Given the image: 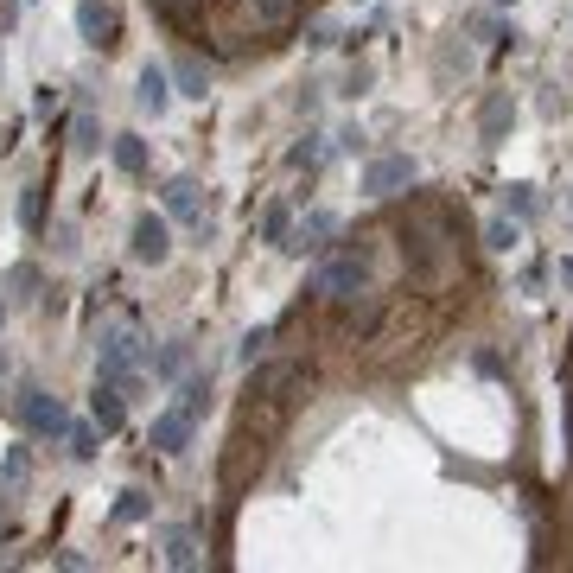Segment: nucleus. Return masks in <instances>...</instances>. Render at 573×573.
<instances>
[{
  "instance_id": "412c9836",
  "label": "nucleus",
  "mask_w": 573,
  "mask_h": 573,
  "mask_svg": "<svg viewBox=\"0 0 573 573\" xmlns=\"http://www.w3.org/2000/svg\"><path fill=\"white\" fill-rule=\"evenodd\" d=\"M71 153H102V128H96V115H77V128H71Z\"/></svg>"
},
{
  "instance_id": "6ab92c4d",
  "label": "nucleus",
  "mask_w": 573,
  "mask_h": 573,
  "mask_svg": "<svg viewBox=\"0 0 573 573\" xmlns=\"http://www.w3.org/2000/svg\"><path fill=\"white\" fill-rule=\"evenodd\" d=\"M344 306V325H351V332H370L376 325V300H363V293H351V300H338Z\"/></svg>"
},
{
  "instance_id": "393cba45",
  "label": "nucleus",
  "mask_w": 573,
  "mask_h": 573,
  "mask_svg": "<svg viewBox=\"0 0 573 573\" xmlns=\"http://www.w3.org/2000/svg\"><path fill=\"white\" fill-rule=\"evenodd\" d=\"M172 77H179V90H185V96H198V102H204V64H198V58H179V71H172Z\"/></svg>"
},
{
  "instance_id": "a211bd4d",
  "label": "nucleus",
  "mask_w": 573,
  "mask_h": 573,
  "mask_svg": "<svg viewBox=\"0 0 573 573\" xmlns=\"http://www.w3.org/2000/svg\"><path fill=\"white\" fill-rule=\"evenodd\" d=\"M510 121H516V109H510V96H491V102H484V115H478V128H484V141H497V134H503V128H510Z\"/></svg>"
},
{
  "instance_id": "f704fd0d",
  "label": "nucleus",
  "mask_w": 573,
  "mask_h": 573,
  "mask_svg": "<svg viewBox=\"0 0 573 573\" xmlns=\"http://www.w3.org/2000/svg\"><path fill=\"white\" fill-rule=\"evenodd\" d=\"M503 7H516V0H503Z\"/></svg>"
},
{
  "instance_id": "4468645a",
  "label": "nucleus",
  "mask_w": 573,
  "mask_h": 573,
  "mask_svg": "<svg viewBox=\"0 0 573 573\" xmlns=\"http://www.w3.org/2000/svg\"><path fill=\"white\" fill-rule=\"evenodd\" d=\"M134 102H141L147 115H166V102H172V83H166V71H160V64H147V71H141V90H134Z\"/></svg>"
},
{
  "instance_id": "bb28decb",
  "label": "nucleus",
  "mask_w": 573,
  "mask_h": 573,
  "mask_svg": "<svg viewBox=\"0 0 573 573\" xmlns=\"http://www.w3.org/2000/svg\"><path fill=\"white\" fill-rule=\"evenodd\" d=\"M64 440H71L77 459H96V427H64Z\"/></svg>"
},
{
  "instance_id": "c85d7f7f",
  "label": "nucleus",
  "mask_w": 573,
  "mask_h": 573,
  "mask_svg": "<svg viewBox=\"0 0 573 573\" xmlns=\"http://www.w3.org/2000/svg\"><path fill=\"white\" fill-rule=\"evenodd\" d=\"M26 472H32L26 446H13V453H7V484H13V491H20V484H26Z\"/></svg>"
},
{
  "instance_id": "9d476101",
  "label": "nucleus",
  "mask_w": 573,
  "mask_h": 573,
  "mask_svg": "<svg viewBox=\"0 0 573 573\" xmlns=\"http://www.w3.org/2000/svg\"><path fill=\"white\" fill-rule=\"evenodd\" d=\"M191 427H198V421H191L185 408H166L160 421H153V433H147V446H153V453H166V459H179L185 446H191Z\"/></svg>"
},
{
  "instance_id": "72a5a7b5",
  "label": "nucleus",
  "mask_w": 573,
  "mask_h": 573,
  "mask_svg": "<svg viewBox=\"0 0 573 573\" xmlns=\"http://www.w3.org/2000/svg\"><path fill=\"white\" fill-rule=\"evenodd\" d=\"M567 453H573V389H567Z\"/></svg>"
},
{
  "instance_id": "1a4fd4ad",
  "label": "nucleus",
  "mask_w": 573,
  "mask_h": 573,
  "mask_svg": "<svg viewBox=\"0 0 573 573\" xmlns=\"http://www.w3.org/2000/svg\"><path fill=\"white\" fill-rule=\"evenodd\" d=\"M172 255V230H166V217H134V262H147V268H160Z\"/></svg>"
},
{
  "instance_id": "9b49d317",
  "label": "nucleus",
  "mask_w": 573,
  "mask_h": 573,
  "mask_svg": "<svg viewBox=\"0 0 573 573\" xmlns=\"http://www.w3.org/2000/svg\"><path fill=\"white\" fill-rule=\"evenodd\" d=\"M90 414H96V427H102V433H121V421H128V408H121V382H109V376H96V395H90Z\"/></svg>"
},
{
  "instance_id": "20e7f679",
  "label": "nucleus",
  "mask_w": 573,
  "mask_h": 573,
  "mask_svg": "<svg viewBox=\"0 0 573 573\" xmlns=\"http://www.w3.org/2000/svg\"><path fill=\"white\" fill-rule=\"evenodd\" d=\"M414 179H421V166H414L408 153H382V160L363 166V191H370V198H395V191H408Z\"/></svg>"
},
{
  "instance_id": "c9c22d12",
  "label": "nucleus",
  "mask_w": 573,
  "mask_h": 573,
  "mask_svg": "<svg viewBox=\"0 0 573 573\" xmlns=\"http://www.w3.org/2000/svg\"><path fill=\"white\" fill-rule=\"evenodd\" d=\"M0 319H7V306H0Z\"/></svg>"
},
{
  "instance_id": "f257e3e1",
  "label": "nucleus",
  "mask_w": 573,
  "mask_h": 573,
  "mask_svg": "<svg viewBox=\"0 0 573 573\" xmlns=\"http://www.w3.org/2000/svg\"><path fill=\"white\" fill-rule=\"evenodd\" d=\"M370 287V255L363 249H344V255H325L319 274H312V293L319 300H351V293Z\"/></svg>"
},
{
  "instance_id": "423d86ee",
  "label": "nucleus",
  "mask_w": 573,
  "mask_h": 573,
  "mask_svg": "<svg viewBox=\"0 0 573 573\" xmlns=\"http://www.w3.org/2000/svg\"><path fill=\"white\" fill-rule=\"evenodd\" d=\"M77 32H83V45L115 51L121 45V13L109 7V0H83V7H77Z\"/></svg>"
},
{
  "instance_id": "f3484780",
  "label": "nucleus",
  "mask_w": 573,
  "mask_h": 573,
  "mask_svg": "<svg viewBox=\"0 0 573 573\" xmlns=\"http://www.w3.org/2000/svg\"><path fill=\"white\" fill-rule=\"evenodd\" d=\"M179 408L198 421V414L211 408V376H185V382H179Z\"/></svg>"
},
{
  "instance_id": "4be33fe9",
  "label": "nucleus",
  "mask_w": 573,
  "mask_h": 573,
  "mask_svg": "<svg viewBox=\"0 0 573 573\" xmlns=\"http://www.w3.org/2000/svg\"><path fill=\"white\" fill-rule=\"evenodd\" d=\"M147 510H153V497H147V491H121V503H115V523H141Z\"/></svg>"
},
{
  "instance_id": "aec40b11",
  "label": "nucleus",
  "mask_w": 573,
  "mask_h": 573,
  "mask_svg": "<svg viewBox=\"0 0 573 573\" xmlns=\"http://www.w3.org/2000/svg\"><path fill=\"white\" fill-rule=\"evenodd\" d=\"M20 223H26L32 236L45 230V185H26V198H20Z\"/></svg>"
},
{
  "instance_id": "f03ea898",
  "label": "nucleus",
  "mask_w": 573,
  "mask_h": 573,
  "mask_svg": "<svg viewBox=\"0 0 573 573\" xmlns=\"http://www.w3.org/2000/svg\"><path fill=\"white\" fill-rule=\"evenodd\" d=\"M13 421H20L26 433H45V440H58L64 427H71V414H64V402L51 389H20L13 395Z\"/></svg>"
},
{
  "instance_id": "2f4dec72",
  "label": "nucleus",
  "mask_w": 573,
  "mask_h": 573,
  "mask_svg": "<svg viewBox=\"0 0 573 573\" xmlns=\"http://www.w3.org/2000/svg\"><path fill=\"white\" fill-rule=\"evenodd\" d=\"M510 211L516 217H535V191L529 185H510Z\"/></svg>"
},
{
  "instance_id": "cd10ccee",
  "label": "nucleus",
  "mask_w": 573,
  "mask_h": 573,
  "mask_svg": "<svg viewBox=\"0 0 573 573\" xmlns=\"http://www.w3.org/2000/svg\"><path fill=\"white\" fill-rule=\"evenodd\" d=\"M185 357H191L185 344H166V351L153 357V370H160V376H179V370H185Z\"/></svg>"
},
{
  "instance_id": "f8f14e48",
  "label": "nucleus",
  "mask_w": 573,
  "mask_h": 573,
  "mask_svg": "<svg viewBox=\"0 0 573 573\" xmlns=\"http://www.w3.org/2000/svg\"><path fill=\"white\" fill-rule=\"evenodd\" d=\"M166 211L185 217V223H198L204 217V185L198 179H166Z\"/></svg>"
},
{
  "instance_id": "7c9ffc66",
  "label": "nucleus",
  "mask_w": 573,
  "mask_h": 573,
  "mask_svg": "<svg viewBox=\"0 0 573 573\" xmlns=\"http://www.w3.org/2000/svg\"><path fill=\"white\" fill-rule=\"evenodd\" d=\"M484 242H491V249H510V242H516V230H510V223H484Z\"/></svg>"
},
{
  "instance_id": "b1692460",
  "label": "nucleus",
  "mask_w": 573,
  "mask_h": 573,
  "mask_svg": "<svg viewBox=\"0 0 573 573\" xmlns=\"http://www.w3.org/2000/svg\"><path fill=\"white\" fill-rule=\"evenodd\" d=\"M147 7H153V13H160V20H172V26H185V20H191V13H198V7H204V0H147Z\"/></svg>"
},
{
  "instance_id": "ddd939ff",
  "label": "nucleus",
  "mask_w": 573,
  "mask_h": 573,
  "mask_svg": "<svg viewBox=\"0 0 573 573\" xmlns=\"http://www.w3.org/2000/svg\"><path fill=\"white\" fill-rule=\"evenodd\" d=\"M166 567H179V573L204 567V548H198V535H191V529H166Z\"/></svg>"
},
{
  "instance_id": "a878e982",
  "label": "nucleus",
  "mask_w": 573,
  "mask_h": 573,
  "mask_svg": "<svg viewBox=\"0 0 573 573\" xmlns=\"http://www.w3.org/2000/svg\"><path fill=\"white\" fill-rule=\"evenodd\" d=\"M7 287L20 293V300H32V293H39V268H32V262H20V268L7 274Z\"/></svg>"
},
{
  "instance_id": "dca6fc26",
  "label": "nucleus",
  "mask_w": 573,
  "mask_h": 573,
  "mask_svg": "<svg viewBox=\"0 0 573 573\" xmlns=\"http://www.w3.org/2000/svg\"><path fill=\"white\" fill-rule=\"evenodd\" d=\"M115 166L128 172V179H134V172H147V141H141V134H115Z\"/></svg>"
},
{
  "instance_id": "6e6552de",
  "label": "nucleus",
  "mask_w": 573,
  "mask_h": 573,
  "mask_svg": "<svg viewBox=\"0 0 573 573\" xmlns=\"http://www.w3.org/2000/svg\"><path fill=\"white\" fill-rule=\"evenodd\" d=\"M332 236H338V217H332V211H306V217L287 230V242H281V249H293V255H319Z\"/></svg>"
},
{
  "instance_id": "c756f323",
  "label": "nucleus",
  "mask_w": 573,
  "mask_h": 573,
  "mask_svg": "<svg viewBox=\"0 0 573 573\" xmlns=\"http://www.w3.org/2000/svg\"><path fill=\"white\" fill-rule=\"evenodd\" d=\"M293 166H306V172H319V166H325V147H319V141H306V147H293Z\"/></svg>"
},
{
  "instance_id": "7ed1b4c3",
  "label": "nucleus",
  "mask_w": 573,
  "mask_h": 573,
  "mask_svg": "<svg viewBox=\"0 0 573 573\" xmlns=\"http://www.w3.org/2000/svg\"><path fill=\"white\" fill-rule=\"evenodd\" d=\"M306 389V363H255L249 370V395L255 402H293Z\"/></svg>"
},
{
  "instance_id": "39448f33",
  "label": "nucleus",
  "mask_w": 573,
  "mask_h": 573,
  "mask_svg": "<svg viewBox=\"0 0 573 573\" xmlns=\"http://www.w3.org/2000/svg\"><path fill=\"white\" fill-rule=\"evenodd\" d=\"M440 249H446V217L440 211H421V223L408 230V268L414 274H433V268H440Z\"/></svg>"
},
{
  "instance_id": "0eeeda50",
  "label": "nucleus",
  "mask_w": 573,
  "mask_h": 573,
  "mask_svg": "<svg viewBox=\"0 0 573 573\" xmlns=\"http://www.w3.org/2000/svg\"><path fill=\"white\" fill-rule=\"evenodd\" d=\"M141 357H147V351H141V338H134V332H109V338H102V363H96V376L128 382Z\"/></svg>"
},
{
  "instance_id": "473e14b6",
  "label": "nucleus",
  "mask_w": 573,
  "mask_h": 573,
  "mask_svg": "<svg viewBox=\"0 0 573 573\" xmlns=\"http://www.w3.org/2000/svg\"><path fill=\"white\" fill-rule=\"evenodd\" d=\"M332 39H338L332 20H312V26H306V45H332Z\"/></svg>"
},
{
  "instance_id": "2eb2a0df",
  "label": "nucleus",
  "mask_w": 573,
  "mask_h": 573,
  "mask_svg": "<svg viewBox=\"0 0 573 573\" xmlns=\"http://www.w3.org/2000/svg\"><path fill=\"white\" fill-rule=\"evenodd\" d=\"M293 13H300V0H249V20L262 32H287Z\"/></svg>"
},
{
  "instance_id": "5701e85b",
  "label": "nucleus",
  "mask_w": 573,
  "mask_h": 573,
  "mask_svg": "<svg viewBox=\"0 0 573 573\" xmlns=\"http://www.w3.org/2000/svg\"><path fill=\"white\" fill-rule=\"evenodd\" d=\"M287 230H293V211H287V204H268V217H262V242H287Z\"/></svg>"
}]
</instances>
